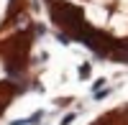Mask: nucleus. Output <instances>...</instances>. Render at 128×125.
<instances>
[{"label":"nucleus","mask_w":128,"mask_h":125,"mask_svg":"<svg viewBox=\"0 0 128 125\" xmlns=\"http://www.w3.org/2000/svg\"><path fill=\"white\" fill-rule=\"evenodd\" d=\"M90 74H92V66L90 64H82L80 66V79H90Z\"/></svg>","instance_id":"1"},{"label":"nucleus","mask_w":128,"mask_h":125,"mask_svg":"<svg viewBox=\"0 0 128 125\" xmlns=\"http://www.w3.org/2000/svg\"><path fill=\"white\" fill-rule=\"evenodd\" d=\"M72 120H74V112H69V115H64V118H62V123H59V125H69V123H72Z\"/></svg>","instance_id":"2"}]
</instances>
